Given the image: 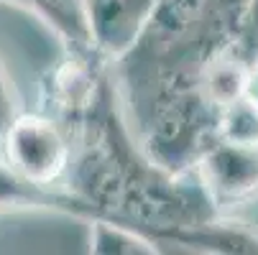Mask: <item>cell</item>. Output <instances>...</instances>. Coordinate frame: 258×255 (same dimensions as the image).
<instances>
[{"mask_svg": "<svg viewBox=\"0 0 258 255\" xmlns=\"http://www.w3.org/2000/svg\"><path fill=\"white\" fill-rule=\"evenodd\" d=\"M8 163L36 187H46L67 168L69 151L49 120L21 118L6 130Z\"/></svg>", "mask_w": 258, "mask_h": 255, "instance_id": "cell-1", "label": "cell"}, {"mask_svg": "<svg viewBox=\"0 0 258 255\" xmlns=\"http://www.w3.org/2000/svg\"><path fill=\"white\" fill-rule=\"evenodd\" d=\"M49 202L54 207H61L67 212H75V214H82V212L92 214V207L85 199H80V197L69 199V197L46 194L44 187L31 184V181L23 179L18 171H13L11 163L8 166L0 163V207H16V204H21V207H28V204L31 207H39V204L49 207Z\"/></svg>", "mask_w": 258, "mask_h": 255, "instance_id": "cell-2", "label": "cell"}, {"mask_svg": "<svg viewBox=\"0 0 258 255\" xmlns=\"http://www.w3.org/2000/svg\"><path fill=\"white\" fill-rule=\"evenodd\" d=\"M207 168L212 187L228 194L245 192L258 181V156H245L243 148H223L212 153Z\"/></svg>", "mask_w": 258, "mask_h": 255, "instance_id": "cell-3", "label": "cell"}, {"mask_svg": "<svg viewBox=\"0 0 258 255\" xmlns=\"http://www.w3.org/2000/svg\"><path fill=\"white\" fill-rule=\"evenodd\" d=\"M13 3H23V6L33 8L39 16H44L49 23H54L59 31H64L67 39L77 44V49H85L92 44L90 18L82 11L80 0H13Z\"/></svg>", "mask_w": 258, "mask_h": 255, "instance_id": "cell-4", "label": "cell"}, {"mask_svg": "<svg viewBox=\"0 0 258 255\" xmlns=\"http://www.w3.org/2000/svg\"><path fill=\"white\" fill-rule=\"evenodd\" d=\"M13 120H16L13 118V105H11V97L6 92V82H3V77H0V138L6 135V130L11 128Z\"/></svg>", "mask_w": 258, "mask_h": 255, "instance_id": "cell-5", "label": "cell"}]
</instances>
